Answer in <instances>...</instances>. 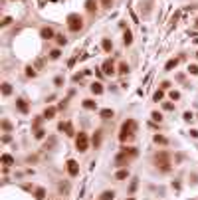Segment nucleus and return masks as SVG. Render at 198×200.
Instances as JSON below:
<instances>
[{
    "mask_svg": "<svg viewBox=\"0 0 198 200\" xmlns=\"http://www.w3.org/2000/svg\"><path fill=\"white\" fill-rule=\"evenodd\" d=\"M137 133V121L135 119H127L123 125H121V133H119V139L125 143L127 139H133Z\"/></svg>",
    "mask_w": 198,
    "mask_h": 200,
    "instance_id": "nucleus-1",
    "label": "nucleus"
},
{
    "mask_svg": "<svg viewBox=\"0 0 198 200\" xmlns=\"http://www.w3.org/2000/svg\"><path fill=\"white\" fill-rule=\"evenodd\" d=\"M67 28H69L72 32H79V30L83 28V18H81L79 14H69V16H67Z\"/></svg>",
    "mask_w": 198,
    "mask_h": 200,
    "instance_id": "nucleus-2",
    "label": "nucleus"
},
{
    "mask_svg": "<svg viewBox=\"0 0 198 200\" xmlns=\"http://www.w3.org/2000/svg\"><path fill=\"white\" fill-rule=\"evenodd\" d=\"M155 165H160V167H163V170H168V165H171V159H168V155L165 153V151H160V153H157L155 155Z\"/></svg>",
    "mask_w": 198,
    "mask_h": 200,
    "instance_id": "nucleus-3",
    "label": "nucleus"
},
{
    "mask_svg": "<svg viewBox=\"0 0 198 200\" xmlns=\"http://www.w3.org/2000/svg\"><path fill=\"white\" fill-rule=\"evenodd\" d=\"M75 147H77L79 153H85L87 147H89V139H87V135L83 133V131H79L77 139H75Z\"/></svg>",
    "mask_w": 198,
    "mask_h": 200,
    "instance_id": "nucleus-4",
    "label": "nucleus"
},
{
    "mask_svg": "<svg viewBox=\"0 0 198 200\" xmlns=\"http://www.w3.org/2000/svg\"><path fill=\"white\" fill-rule=\"evenodd\" d=\"M67 173H69V176H77L79 174V165L73 159L67 160Z\"/></svg>",
    "mask_w": 198,
    "mask_h": 200,
    "instance_id": "nucleus-5",
    "label": "nucleus"
},
{
    "mask_svg": "<svg viewBox=\"0 0 198 200\" xmlns=\"http://www.w3.org/2000/svg\"><path fill=\"white\" fill-rule=\"evenodd\" d=\"M103 74L105 75H115V66H113L111 60H107L105 64H103Z\"/></svg>",
    "mask_w": 198,
    "mask_h": 200,
    "instance_id": "nucleus-6",
    "label": "nucleus"
},
{
    "mask_svg": "<svg viewBox=\"0 0 198 200\" xmlns=\"http://www.w3.org/2000/svg\"><path fill=\"white\" fill-rule=\"evenodd\" d=\"M89 89H91V93H93V95H101V93H103V85H101L99 81L91 83V87H89Z\"/></svg>",
    "mask_w": 198,
    "mask_h": 200,
    "instance_id": "nucleus-7",
    "label": "nucleus"
},
{
    "mask_svg": "<svg viewBox=\"0 0 198 200\" xmlns=\"http://www.w3.org/2000/svg\"><path fill=\"white\" fill-rule=\"evenodd\" d=\"M58 129H59V131H66V135H73V127H72V123H59Z\"/></svg>",
    "mask_w": 198,
    "mask_h": 200,
    "instance_id": "nucleus-8",
    "label": "nucleus"
},
{
    "mask_svg": "<svg viewBox=\"0 0 198 200\" xmlns=\"http://www.w3.org/2000/svg\"><path fill=\"white\" fill-rule=\"evenodd\" d=\"M40 34H42L44 40H52V38H53V30H52V28H42V32H40Z\"/></svg>",
    "mask_w": 198,
    "mask_h": 200,
    "instance_id": "nucleus-9",
    "label": "nucleus"
},
{
    "mask_svg": "<svg viewBox=\"0 0 198 200\" xmlns=\"http://www.w3.org/2000/svg\"><path fill=\"white\" fill-rule=\"evenodd\" d=\"M83 107H85V109H91V111H95V109H97V101H93V99H83Z\"/></svg>",
    "mask_w": 198,
    "mask_h": 200,
    "instance_id": "nucleus-10",
    "label": "nucleus"
},
{
    "mask_svg": "<svg viewBox=\"0 0 198 200\" xmlns=\"http://www.w3.org/2000/svg\"><path fill=\"white\" fill-rule=\"evenodd\" d=\"M16 107H18L22 113H28V103L24 99H16Z\"/></svg>",
    "mask_w": 198,
    "mask_h": 200,
    "instance_id": "nucleus-11",
    "label": "nucleus"
},
{
    "mask_svg": "<svg viewBox=\"0 0 198 200\" xmlns=\"http://www.w3.org/2000/svg\"><path fill=\"white\" fill-rule=\"evenodd\" d=\"M115 198V192L113 190H105V192H101V196H99V200H113Z\"/></svg>",
    "mask_w": 198,
    "mask_h": 200,
    "instance_id": "nucleus-12",
    "label": "nucleus"
},
{
    "mask_svg": "<svg viewBox=\"0 0 198 200\" xmlns=\"http://www.w3.org/2000/svg\"><path fill=\"white\" fill-rule=\"evenodd\" d=\"M113 109H103V111H99V117H101V119H111L113 117Z\"/></svg>",
    "mask_w": 198,
    "mask_h": 200,
    "instance_id": "nucleus-13",
    "label": "nucleus"
},
{
    "mask_svg": "<svg viewBox=\"0 0 198 200\" xmlns=\"http://www.w3.org/2000/svg\"><path fill=\"white\" fill-rule=\"evenodd\" d=\"M53 115H56V107H48L44 111V119H53Z\"/></svg>",
    "mask_w": 198,
    "mask_h": 200,
    "instance_id": "nucleus-14",
    "label": "nucleus"
},
{
    "mask_svg": "<svg viewBox=\"0 0 198 200\" xmlns=\"http://www.w3.org/2000/svg\"><path fill=\"white\" fill-rule=\"evenodd\" d=\"M127 176H129V170H127V168H123V170H119V173L115 174V180H125Z\"/></svg>",
    "mask_w": 198,
    "mask_h": 200,
    "instance_id": "nucleus-15",
    "label": "nucleus"
},
{
    "mask_svg": "<svg viewBox=\"0 0 198 200\" xmlns=\"http://www.w3.org/2000/svg\"><path fill=\"white\" fill-rule=\"evenodd\" d=\"M176 66H178V60H176V58H174V60H168V61H166L165 69H166V71H171L172 67H176Z\"/></svg>",
    "mask_w": 198,
    "mask_h": 200,
    "instance_id": "nucleus-16",
    "label": "nucleus"
},
{
    "mask_svg": "<svg viewBox=\"0 0 198 200\" xmlns=\"http://www.w3.org/2000/svg\"><path fill=\"white\" fill-rule=\"evenodd\" d=\"M2 162H4V167H10V165H14V159L10 155H2Z\"/></svg>",
    "mask_w": 198,
    "mask_h": 200,
    "instance_id": "nucleus-17",
    "label": "nucleus"
},
{
    "mask_svg": "<svg viewBox=\"0 0 198 200\" xmlns=\"http://www.w3.org/2000/svg\"><path fill=\"white\" fill-rule=\"evenodd\" d=\"M85 8L89 10V12H93V10H97V2H95V0H87V2H85Z\"/></svg>",
    "mask_w": 198,
    "mask_h": 200,
    "instance_id": "nucleus-18",
    "label": "nucleus"
},
{
    "mask_svg": "<svg viewBox=\"0 0 198 200\" xmlns=\"http://www.w3.org/2000/svg\"><path fill=\"white\" fill-rule=\"evenodd\" d=\"M155 143H157V145H166V143H168V139H166V137H163V135H155Z\"/></svg>",
    "mask_w": 198,
    "mask_h": 200,
    "instance_id": "nucleus-19",
    "label": "nucleus"
},
{
    "mask_svg": "<svg viewBox=\"0 0 198 200\" xmlns=\"http://www.w3.org/2000/svg\"><path fill=\"white\" fill-rule=\"evenodd\" d=\"M93 145H95V149L101 145V131H97V133L93 135Z\"/></svg>",
    "mask_w": 198,
    "mask_h": 200,
    "instance_id": "nucleus-20",
    "label": "nucleus"
},
{
    "mask_svg": "<svg viewBox=\"0 0 198 200\" xmlns=\"http://www.w3.org/2000/svg\"><path fill=\"white\" fill-rule=\"evenodd\" d=\"M123 42H125L127 46H131V42H133V36H131V32H129V30H127V32H125V36H123Z\"/></svg>",
    "mask_w": 198,
    "mask_h": 200,
    "instance_id": "nucleus-21",
    "label": "nucleus"
},
{
    "mask_svg": "<svg viewBox=\"0 0 198 200\" xmlns=\"http://www.w3.org/2000/svg\"><path fill=\"white\" fill-rule=\"evenodd\" d=\"M103 50H105V52H111V50H113V44H111V40H107V38L103 40Z\"/></svg>",
    "mask_w": 198,
    "mask_h": 200,
    "instance_id": "nucleus-22",
    "label": "nucleus"
},
{
    "mask_svg": "<svg viewBox=\"0 0 198 200\" xmlns=\"http://www.w3.org/2000/svg\"><path fill=\"white\" fill-rule=\"evenodd\" d=\"M2 93H4V95H10V93H12V87H10V83H2Z\"/></svg>",
    "mask_w": 198,
    "mask_h": 200,
    "instance_id": "nucleus-23",
    "label": "nucleus"
},
{
    "mask_svg": "<svg viewBox=\"0 0 198 200\" xmlns=\"http://www.w3.org/2000/svg\"><path fill=\"white\" fill-rule=\"evenodd\" d=\"M44 196H46V190H44V188H38V190H36V198L44 200Z\"/></svg>",
    "mask_w": 198,
    "mask_h": 200,
    "instance_id": "nucleus-24",
    "label": "nucleus"
},
{
    "mask_svg": "<svg viewBox=\"0 0 198 200\" xmlns=\"http://www.w3.org/2000/svg\"><path fill=\"white\" fill-rule=\"evenodd\" d=\"M119 74H129V66H127V64H121V66H119Z\"/></svg>",
    "mask_w": 198,
    "mask_h": 200,
    "instance_id": "nucleus-25",
    "label": "nucleus"
},
{
    "mask_svg": "<svg viewBox=\"0 0 198 200\" xmlns=\"http://www.w3.org/2000/svg\"><path fill=\"white\" fill-rule=\"evenodd\" d=\"M44 135H46V131H44V129H36L34 137H36V139H44Z\"/></svg>",
    "mask_w": 198,
    "mask_h": 200,
    "instance_id": "nucleus-26",
    "label": "nucleus"
},
{
    "mask_svg": "<svg viewBox=\"0 0 198 200\" xmlns=\"http://www.w3.org/2000/svg\"><path fill=\"white\" fill-rule=\"evenodd\" d=\"M163 97H165V93H163V91H157V93L152 95V101H157V103H158V101L163 99Z\"/></svg>",
    "mask_w": 198,
    "mask_h": 200,
    "instance_id": "nucleus-27",
    "label": "nucleus"
},
{
    "mask_svg": "<svg viewBox=\"0 0 198 200\" xmlns=\"http://www.w3.org/2000/svg\"><path fill=\"white\" fill-rule=\"evenodd\" d=\"M50 58H52V60H58V58H59V50H58V48L50 52Z\"/></svg>",
    "mask_w": 198,
    "mask_h": 200,
    "instance_id": "nucleus-28",
    "label": "nucleus"
},
{
    "mask_svg": "<svg viewBox=\"0 0 198 200\" xmlns=\"http://www.w3.org/2000/svg\"><path fill=\"white\" fill-rule=\"evenodd\" d=\"M151 117H152L155 121H158V123L163 121V115H160V113H157V111H152V115H151Z\"/></svg>",
    "mask_w": 198,
    "mask_h": 200,
    "instance_id": "nucleus-29",
    "label": "nucleus"
},
{
    "mask_svg": "<svg viewBox=\"0 0 198 200\" xmlns=\"http://www.w3.org/2000/svg\"><path fill=\"white\" fill-rule=\"evenodd\" d=\"M56 38H58V46H66V38H64V36H56Z\"/></svg>",
    "mask_w": 198,
    "mask_h": 200,
    "instance_id": "nucleus-30",
    "label": "nucleus"
},
{
    "mask_svg": "<svg viewBox=\"0 0 198 200\" xmlns=\"http://www.w3.org/2000/svg\"><path fill=\"white\" fill-rule=\"evenodd\" d=\"M53 83H56V87H59L61 83H64V77H61V75H58V77L53 79Z\"/></svg>",
    "mask_w": 198,
    "mask_h": 200,
    "instance_id": "nucleus-31",
    "label": "nucleus"
},
{
    "mask_svg": "<svg viewBox=\"0 0 198 200\" xmlns=\"http://www.w3.org/2000/svg\"><path fill=\"white\" fill-rule=\"evenodd\" d=\"M26 75H28V77H34V75H36V71H34L32 67H28V69H26Z\"/></svg>",
    "mask_w": 198,
    "mask_h": 200,
    "instance_id": "nucleus-32",
    "label": "nucleus"
},
{
    "mask_svg": "<svg viewBox=\"0 0 198 200\" xmlns=\"http://www.w3.org/2000/svg\"><path fill=\"white\" fill-rule=\"evenodd\" d=\"M188 71L196 75V74H198V66H190V67H188Z\"/></svg>",
    "mask_w": 198,
    "mask_h": 200,
    "instance_id": "nucleus-33",
    "label": "nucleus"
},
{
    "mask_svg": "<svg viewBox=\"0 0 198 200\" xmlns=\"http://www.w3.org/2000/svg\"><path fill=\"white\" fill-rule=\"evenodd\" d=\"M178 97H180L178 91H171V99H178Z\"/></svg>",
    "mask_w": 198,
    "mask_h": 200,
    "instance_id": "nucleus-34",
    "label": "nucleus"
},
{
    "mask_svg": "<svg viewBox=\"0 0 198 200\" xmlns=\"http://www.w3.org/2000/svg\"><path fill=\"white\" fill-rule=\"evenodd\" d=\"M111 2H113V0H101V4H103L105 8H109V6H111Z\"/></svg>",
    "mask_w": 198,
    "mask_h": 200,
    "instance_id": "nucleus-35",
    "label": "nucleus"
},
{
    "mask_svg": "<svg viewBox=\"0 0 198 200\" xmlns=\"http://www.w3.org/2000/svg\"><path fill=\"white\" fill-rule=\"evenodd\" d=\"M184 119L186 121H192V113H190V111H186V113H184Z\"/></svg>",
    "mask_w": 198,
    "mask_h": 200,
    "instance_id": "nucleus-36",
    "label": "nucleus"
},
{
    "mask_svg": "<svg viewBox=\"0 0 198 200\" xmlns=\"http://www.w3.org/2000/svg\"><path fill=\"white\" fill-rule=\"evenodd\" d=\"M10 22H12V18H4V22H2V26H8Z\"/></svg>",
    "mask_w": 198,
    "mask_h": 200,
    "instance_id": "nucleus-37",
    "label": "nucleus"
},
{
    "mask_svg": "<svg viewBox=\"0 0 198 200\" xmlns=\"http://www.w3.org/2000/svg\"><path fill=\"white\" fill-rule=\"evenodd\" d=\"M2 127H4L6 131H10V123H8V121H4V123H2Z\"/></svg>",
    "mask_w": 198,
    "mask_h": 200,
    "instance_id": "nucleus-38",
    "label": "nucleus"
},
{
    "mask_svg": "<svg viewBox=\"0 0 198 200\" xmlns=\"http://www.w3.org/2000/svg\"><path fill=\"white\" fill-rule=\"evenodd\" d=\"M127 200H135V198H127Z\"/></svg>",
    "mask_w": 198,
    "mask_h": 200,
    "instance_id": "nucleus-39",
    "label": "nucleus"
},
{
    "mask_svg": "<svg viewBox=\"0 0 198 200\" xmlns=\"http://www.w3.org/2000/svg\"><path fill=\"white\" fill-rule=\"evenodd\" d=\"M196 58H198V52H196Z\"/></svg>",
    "mask_w": 198,
    "mask_h": 200,
    "instance_id": "nucleus-40",
    "label": "nucleus"
}]
</instances>
